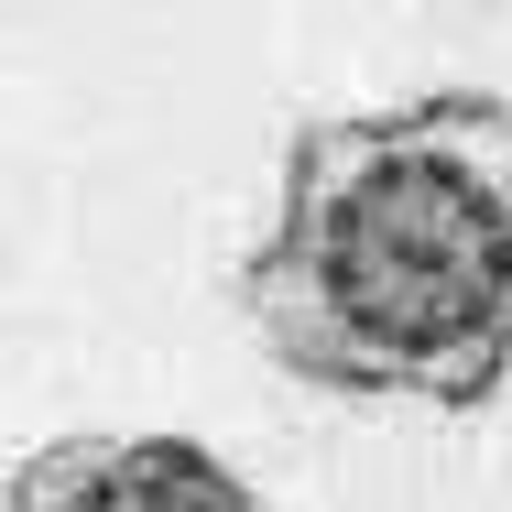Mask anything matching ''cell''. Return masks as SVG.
<instances>
[{
	"mask_svg": "<svg viewBox=\"0 0 512 512\" xmlns=\"http://www.w3.org/2000/svg\"><path fill=\"white\" fill-rule=\"evenodd\" d=\"M240 316L316 393L480 414L512 382V99L436 88L306 120Z\"/></svg>",
	"mask_w": 512,
	"mask_h": 512,
	"instance_id": "1",
	"label": "cell"
},
{
	"mask_svg": "<svg viewBox=\"0 0 512 512\" xmlns=\"http://www.w3.org/2000/svg\"><path fill=\"white\" fill-rule=\"evenodd\" d=\"M0 512H273V502L197 436L77 425V436H44L0 480Z\"/></svg>",
	"mask_w": 512,
	"mask_h": 512,
	"instance_id": "2",
	"label": "cell"
}]
</instances>
